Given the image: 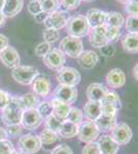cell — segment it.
<instances>
[{"instance_id":"obj_32","label":"cell","mask_w":138,"mask_h":154,"mask_svg":"<svg viewBox=\"0 0 138 154\" xmlns=\"http://www.w3.org/2000/svg\"><path fill=\"white\" fill-rule=\"evenodd\" d=\"M41 11L47 14H51L60 8L59 0H39Z\"/></svg>"},{"instance_id":"obj_17","label":"cell","mask_w":138,"mask_h":154,"mask_svg":"<svg viewBox=\"0 0 138 154\" xmlns=\"http://www.w3.org/2000/svg\"><path fill=\"white\" fill-rule=\"evenodd\" d=\"M107 12L104 11L98 8H91L87 11L85 14L87 19V22L89 24L90 28H96V27H100L105 25V21H106Z\"/></svg>"},{"instance_id":"obj_12","label":"cell","mask_w":138,"mask_h":154,"mask_svg":"<svg viewBox=\"0 0 138 154\" xmlns=\"http://www.w3.org/2000/svg\"><path fill=\"white\" fill-rule=\"evenodd\" d=\"M42 122V118L39 115L37 109H29L24 110L21 119V125L29 131H34L39 128Z\"/></svg>"},{"instance_id":"obj_1","label":"cell","mask_w":138,"mask_h":154,"mask_svg":"<svg viewBox=\"0 0 138 154\" xmlns=\"http://www.w3.org/2000/svg\"><path fill=\"white\" fill-rule=\"evenodd\" d=\"M24 108L20 101V97H11L9 103L2 110L1 119L6 125H20Z\"/></svg>"},{"instance_id":"obj_36","label":"cell","mask_w":138,"mask_h":154,"mask_svg":"<svg viewBox=\"0 0 138 154\" xmlns=\"http://www.w3.org/2000/svg\"><path fill=\"white\" fill-rule=\"evenodd\" d=\"M39 115L42 119H46L53 114V106L51 102H40L38 107H37Z\"/></svg>"},{"instance_id":"obj_43","label":"cell","mask_w":138,"mask_h":154,"mask_svg":"<svg viewBox=\"0 0 138 154\" xmlns=\"http://www.w3.org/2000/svg\"><path fill=\"white\" fill-rule=\"evenodd\" d=\"M82 154H101L97 142L88 143L82 149Z\"/></svg>"},{"instance_id":"obj_6","label":"cell","mask_w":138,"mask_h":154,"mask_svg":"<svg viewBox=\"0 0 138 154\" xmlns=\"http://www.w3.org/2000/svg\"><path fill=\"white\" fill-rule=\"evenodd\" d=\"M56 79L59 84H63L67 86H76L81 82L82 75L77 69L73 67H62L57 71Z\"/></svg>"},{"instance_id":"obj_56","label":"cell","mask_w":138,"mask_h":154,"mask_svg":"<svg viewBox=\"0 0 138 154\" xmlns=\"http://www.w3.org/2000/svg\"><path fill=\"white\" fill-rule=\"evenodd\" d=\"M82 1H85V2H93L95 0H82Z\"/></svg>"},{"instance_id":"obj_41","label":"cell","mask_w":138,"mask_h":154,"mask_svg":"<svg viewBox=\"0 0 138 154\" xmlns=\"http://www.w3.org/2000/svg\"><path fill=\"white\" fill-rule=\"evenodd\" d=\"M117 112H119V109L115 106L110 105V104L107 103H101V114L117 116Z\"/></svg>"},{"instance_id":"obj_46","label":"cell","mask_w":138,"mask_h":154,"mask_svg":"<svg viewBox=\"0 0 138 154\" xmlns=\"http://www.w3.org/2000/svg\"><path fill=\"white\" fill-rule=\"evenodd\" d=\"M23 126L20 125H7V128H6V134L9 136H12V137H17L19 135H21L23 133Z\"/></svg>"},{"instance_id":"obj_49","label":"cell","mask_w":138,"mask_h":154,"mask_svg":"<svg viewBox=\"0 0 138 154\" xmlns=\"http://www.w3.org/2000/svg\"><path fill=\"white\" fill-rule=\"evenodd\" d=\"M8 43H9L8 38H7L5 35L0 33V53H1L2 51H4L7 46H9Z\"/></svg>"},{"instance_id":"obj_52","label":"cell","mask_w":138,"mask_h":154,"mask_svg":"<svg viewBox=\"0 0 138 154\" xmlns=\"http://www.w3.org/2000/svg\"><path fill=\"white\" fill-rule=\"evenodd\" d=\"M5 19L6 18L3 16V14H2V12L0 11V28L4 26V24H5Z\"/></svg>"},{"instance_id":"obj_2","label":"cell","mask_w":138,"mask_h":154,"mask_svg":"<svg viewBox=\"0 0 138 154\" xmlns=\"http://www.w3.org/2000/svg\"><path fill=\"white\" fill-rule=\"evenodd\" d=\"M90 28L87 19L84 14H75L70 17L66 24V32L69 36L76 37V38H82L89 34Z\"/></svg>"},{"instance_id":"obj_53","label":"cell","mask_w":138,"mask_h":154,"mask_svg":"<svg viewBox=\"0 0 138 154\" xmlns=\"http://www.w3.org/2000/svg\"><path fill=\"white\" fill-rule=\"evenodd\" d=\"M133 75H134L135 79L138 80V63L134 66V68H133Z\"/></svg>"},{"instance_id":"obj_3","label":"cell","mask_w":138,"mask_h":154,"mask_svg":"<svg viewBox=\"0 0 138 154\" xmlns=\"http://www.w3.org/2000/svg\"><path fill=\"white\" fill-rule=\"evenodd\" d=\"M59 49L65 56L71 59H77L79 54L84 51V43H82L81 38L68 35L61 39L59 44Z\"/></svg>"},{"instance_id":"obj_28","label":"cell","mask_w":138,"mask_h":154,"mask_svg":"<svg viewBox=\"0 0 138 154\" xmlns=\"http://www.w3.org/2000/svg\"><path fill=\"white\" fill-rule=\"evenodd\" d=\"M125 24V17L122 14L117 11H110L107 12L106 21L105 25L110 27H117V28H122Z\"/></svg>"},{"instance_id":"obj_8","label":"cell","mask_w":138,"mask_h":154,"mask_svg":"<svg viewBox=\"0 0 138 154\" xmlns=\"http://www.w3.org/2000/svg\"><path fill=\"white\" fill-rule=\"evenodd\" d=\"M42 61L49 69L58 71L64 67L66 63V56L59 48H51V51L43 57Z\"/></svg>"},{"instance_id":"obj_58","label":"cell","mask_w":138,"mask_h":154,"mask_svg":"<svg viewBox=\"0 0 138 154\" xmlns=\"http://www.w3.org/2000/svg\"><path fill=\"white\" fill-rule=\"evenodd\" d=\"M133 1H135V2H138V0H133Z\"/></svg>"},{"instance_id":"obj_18","label":"cell","mask_w":138,"mask_h":154,"mask_svg":"<svg viewBox=\"0 0 138 154\" xmlns=\"http://www.w3.org/2000/svg\"><path fill=\"white\" fill-rule=\"evenodd\" d=\"M107 91H108V89L102 83L94 82L91 83L87 88L86 94L89 101H95L101 103L103 101V99L105 98V96H106Z\"/></svg>"},{"instance_id":"obj_25","label":"cell","mask_w":138,"mask_h":154,"mask_svg":"<svg viewBox=\"0 0 138 154\" xmlns=\"http://www.w3.org/2000/svg\"><path fill=\"white\" fill-rule=\"evenodd\" d=\"M117 116H112V115H105V114H101L99 116V118L95 121L98 130L100 131H109L114 128V125H117Z\"/></svg>"},{"instance_id":"obj_9","label":"cell","mask_w":138,"mask_h":154,"mask_svg":"<svg viewBox=\"0 0 138 154\" xmlns=\"http://www.w3.org/2000/svg\"><path fill=\"white\" fill-rule=\"evenodd\" d=\"M69 18H70L69 14L66 11L58 9L56 11L51 12V14H47L43 24L46 26V28L60 30L66 27V24L68 22Z\"/></svg>"},{"instance_id":"obj_26","label":"cell","mask_w":138,"mask_h":154,"mask_svg":"<svg viewBox=\"0 0 138 154\" xmlns=\"http://www.w3.org/2000/svg\"><path fill=\"white\" fill-rule=\"evenodd\" d=\"M58 135L64 139H71L77 135V125L68 120L62 121V125L58 131Z\"/></svg>"},{"instance_id":"obj_31","label":"cell","mask_w":138,"mask_h":154,"mask_svg":"<svg viewBox=\"0 0 138 154\" xmlns=\"http://www.w3.org/2000/svg\"><path fill=\"white\" fill-rule=\"evenodd\" d=\"M106 26V25H105ZM105 36L108 41V43H112V42L117 41L122 36V30L121 28L117 27H110L106 26V30H105Z\"/></svg>"},{"instance_id":"obj_40","label":"cell","mask_w":138,"mask_h":154,"mask_svg":"<svg viewBox=\"0 0 138 154\" xmlns=\"http://www.w3.org/2000/svg\"><path fill=\"white\" fill-rule=\"evenodd\" d=\"M51 44L47 43V42H41V43L37 44L36 48L34 49V53L37 57H42L43 58L46 54L51 51Z\"/></svg>"},{"instance_id":"obj_33","label":"cell","mask_w":138,"mask_h":154,"mask_svg":"<svg viewBox=\"0 0 138 154\" xmlns=\"http://www.w3.org/2000/svg\"><path fill=\"white\" fill-rule=\"evenodd\" d=\"M42 37H43L44 42H47V43H49V44H52L59 40L60 32H59V30H56V29L46 28L43 33H42Z\"/></svg>"},{"instance_id":"obj_11","label":"cell","mask_w":138,"mask_h":154,"mask_svg":"<svg viewBox=\"0 0 138 154\" xmlns=\"http://www.w3.org/2000/svg\"><path fill=\"white\" fill-rule=\"evenodd\" d=\"M111 138L119 145H126L131 141L133 131L129 125L126 123H117L111 131Z\"/></svg>"},{"instance_id":"obj_57","label":"cell","mask_w":138,"mask_h":154,"mask_svg":"<svg viewBox=\"0 0 138 154\" xmlns=\"http://www.w3.org/2000/svg\"><path fill=\"white\" fill-rule=\"evenodd\" d=\"M119 1H121L122 3H126V2L128 1V0H119Z\"/></svg>"},{"instance_id":"obj_5","label":"cell","mask_w":138,"mask_h":154,"mask_svg":"<svg viewBox=\"0 0 138 154\" xmlns=\"http://www.w3.org/2000/svg\"><path fill=\"white\" fill-rule=\"evenodd\" d=\"M100 131L98 130L96 123L91 120L82 121L77 125V138L82 143L95 142L97 138H99Z\"/></svg>"},{"instance_id":"obj_42","label":"cell","mask_w":138,"mask_h":154,"mask_svg":"<svg viewBox=\"0 0 138 154\" xmlns=\"http://www.w3.org/2000/svg\"><path fill=\"white\" fill-rule=\"evenodd\" d=\"M14 150L12 143L7 139L0 141V154H11Z\"/></svg>"},{"instance_id":"obj_54","label":"cell","mask_w":138,"mask_h":154,"mask_svg":"<svg viewBox=\"0 0 138 154\" xmlns=\"http://www.w3.org/2000/svg\"><path fill=\"white\" fill-rule=\"evenodd\" d=\"M3 4H4V0H0V11H2V7H3Z\"/></svg>"},{"instance_id":"obj_45","label":"cell","mask_w":138,"mask_h":154,"mask_svg":"<svg viewBox=\"0 0 138 154\" xmlns=\"http://www.w3.org/2000/svg\"><path fill=\"white\" fill-rule=\"evenodd\" d=\"M28 11L32 16H36L37 14L41 12V6L39 3V0H31L28 4Z\"/></svg>"},{"instance_id":"obj_34","label":"cell","mask_w":138,"mask_h":154,"mask_svg":"<svg viewBox=\"0 0 138 154\" xmlns=\"http://www.w3.org/2000/svg\"><path fill=\"white\" fill-rule=\"evenodd\" d=\"M124 26L128 33L138 34V16H128L125 19Z\"/></svg>"},{"instance_id":"obj_51","label":"cell","mask_w":138,"mask_h":154,"mask_svg":"<svg viewBox=\"0 0 138 154\" xmlns=\"http://www.w3.org/2000/svg\"><path fill=\"white\" fill-rule=\"evenodd\" d=\"M7 137V134H6V131L4 130V128H2L1 126H0V141L4 140V139H6Z\"/></svg>"},{"instance_id":"obj_4","label":"cell","mask_w":138,"mask_h":154,"mask_svg":"<svg viewBox=\"0 0 138 154\" xmlns=\"http://www.w3.org/2000/svg\"><path fill=\"white\" fill-rule=\"evenodd\" d=\"M39 75V71L33 66L19 65L11 70V77L18 83L23 85H29Z\"/></svg>"},{"instance_id":"obj_30","label":"cell","mask_w":138,"mask_h":154,"mask_svg":"<svg viewBox=\"0 0 138 154\" xmlns=\"http://www.w3.org/2000/svg\"><path fill=\"white\" fill-rule=\"evenodd\" d=\"M82 119H84V113H82V111L81 109L75 108V107H71L69 110L68 115H67L66 120H68L70 122L79 125V123H82V121H84Z\"/></svg>"},{"instance_id":"obj_37","label":"cell","mask_w":138,"mask_h":154,"mask_svg":"<svg viewBox=\"0 0 138 154\" xmlns=\"http://www.w3.org/2000/svg\"><path fill=\"white\" fill-rule=\"evenodd\" d=\"M61 125H62V120H60L59 118H57L56 116L53 115V114L51 116H49L47 118H46V128L51 130L57 134Z\"/></svg>"},{"instance_id":"obj_27","label":"cell","mask_w":138,"mask_h":154,"mask_svg":"<svg viewBox=\"0 0 138 154\" xmlns=\"http://www.w3.org/2000/svg\"><path fill=\"white\" fill-rule=\"evenodd\" d=\"M20 101L23 106L24 110H29V109H37L39 105V98L34 93H27L20 97Z\"/></svg>"},{"instance_id":"obj_13","label":"cell","mask_w":138,"mask_h":154,"mask_svg":"<svg viewBox=\"0 0 138 154\" xmlns=\"http://www.w3.org/2000/svg\"><path fill=\"white\" fill-rule=\"evenodd\" d=\"M105 30H106V26L96 27V28H92L89 32V42L90 44L95 48H101L102 46L106 45L108 43L105 36Z\"/></svg>"},{"instance_id":"obj_14","label":"cell","mask_w":138,"mask_h":154,"mask_svg":"<svg viewBox=\"0 0 138 154\" xmlns=\"http://www.w3.org/2000/svg\"><path fill=\"white\" fill-rule=\"evenodd\" d=\"M105 81L110 88H121L126 83V75L122 69L114 68L106 74Z\"/></svg>"},{"instance_id":"obj_10","label":"cell","mask_w":138,"mask_h":154,"mask_svg":"<svg viewBox=\"0 0 138 154\" xmlns=\"http://www.w3.org/2000/svg\"><path fill=\"white\" fill-rule=\"evenodd\" d=\"M77 95V89L74 86H67L63 84H59L54 91V98L67 105L73 104L76 101Z\"/></svg>"},{"instance_id":"obj_19","label":"cell","mask_w":138,"mask_h":154,"mask_svg":"<svg viewBox=\"0 0 138 154\" xmlns=\"http://www.w3.org/2000/svg\"><path fill=\"white\" fill-rule=\"evenodd\" d=\"M99 62V56L96 51H84L77 58V63L85 70H91Z\"/></svg>"},{"instance_id":"obj_20","label":"cell","mask_w":138,"mask_h":154,"mask_svg":"<svg viewBox=\"0 0 138 154\" xmlns=\"http://www.w3.org/2000/svg\"><path fill=\"white\" fill-rule=\"evenodd\" d=\"M97 144L99 146L101 154H117L120 149V145L111 138L110 135L101 136Z\"/></svg>"},{"instance_id":"obj_44","label":"cell","mask_w":138,"mask_h":154,"mask_svg":"<svg viewBox=\"0 0 138 154\" xmlns=\"http://www.w3.org/2000/svg\"><path fill=\"white\" fill-rule=\"evenodd\" d=\"M51 154H73L72 149L66 144H60L51 151Z\"/></svg>"},{"instance_id":"obj_38","label":"cell","mask_w":138,"mask_h":154,"mask_svg":"<svg viewBox=\"0 0 138 154\" xmlns=\"http://www.w3.org/2000/svg\"><path fill=\"white\" fill-rule=\"evenodd\" d=\"M60 2V6H62V8L64 11H73L76 9L79 6L82 0H59Z\"/></svg>"},{"instance_id":"obj_16","label":"cell","mask_w":138,"mask_h":154,"mask_svg":"<svg viewBox=\"0 0 138 154\" xmlns=\"http://www.w3.org/2000/svg\"><path fill=\"white\" fill-rule=\"evenodd\" d=\"M31 84H32V89H33L34 94L36 96L46 98L51 93L52 84L50 79L47 76L38 75Z\"/></svg>"},{"instance_id":"obj_21","label":"cell","mask_w":138,"mask_h":154,"mask_svg":"<svg viewBox=\"0 0 138 154\" xmlns=\"http://www.w3.org/2000/svg\"><path fill=\"white\" fill-rule=\"evenodd\" d=\"M24 0H4V4L1 12L5 18H14L22 11Z\"/></svg>"},{"instance_id":"obj_47","label":"cell","mask_w":138,"mask_h":154,"mask_svg":"<svg viewBox=\"0 0 138 154\" xmlns=\"http://www.w3.org/2000/svg\"><path fill=\"white\" fill-rule=\"evenodd\" d=\"M11 95L7 91L0 89V110H3L11 101Z\"/></svg>"},{"instance_id":"obj_55","label":"cell","mask_w":138,"mask_h":154,"mask_svg":"<svg viewBox=\"0 0 138 154\" xmlns=\"http://www.w3.org/2000/svg\"><path fill=\"white\" fill-rule=\"evenodd\" d=\"M11 154H22V153H21V152H20V151H17V150H14V151H12V152H11Z\"/></svg>"},{"instance_id":"obj_35","label":"cell","mask_w":138,"mask_h":154,"mask_svg":"<svg viewBox=\"0 0 138 154\" xmlns=\"http://www.w3.org/2000/svg\"><path fill=\"white\" fill-rule=\"evenodd\" d=\"M101 103H107V104H110V105H114L117 107V109H121L122 107V102H121V99H120V96L117 95V93L114 91H107L106 96L105 98L103 99V101Z\"/></svg>"},{"instance_id":"obj_15","label":"cell","mask_w":138,"mask_h":154,"mask_svg":"<svg viewBox=\"0 0 138 154\" xmlns=\"http://www.w3.org/2000/svg\"><path fill=\"white\" fill-rule=\"evenodd\" d=\"M0 60L4 66L11 69L19 66L20 62H21L19 51L12 46H7L4 51L0 53Z\"/></svg>"},{"instance_id":"obj_29","label":"cell","mask_w":138,"mask_h":154,"mask_svg":"<svg viewBox=\"0 0 138 154\" xmlns=\"http://www.w3.org/2000/svg\"><path fill=\"white\" fill-rule=\"evenodd\" d=\"M39 138H40V141L42 144H44V145H52V144L56 143L57 141L59 140V135L51 130L44 128V130L39 134Z\"/></svg>"},{"instance_id":"obj_24","label":"cell","mask_w":138,"mask_h":154,"mask_svg":"<svg viewBox=\"0 0 138 154\" xmlns=\"http://www.w3.org/2000/svg\"><path fill=\"white\" fill-rule=\"evenodd\" d=\"M122 46L125 51L130 54L138 53V34L127 33L122 37Z\"/></svg>"},{"instance_id":"obj_39","label":"cell","mask_w":138,"mask_h":154,"mask_svg":"<svg viewBox=\"0 0 138 154\" xmlns=\"http://www.w3.org/2000/svg\"><path fill=\"white\" fill-rule=\"evenodd\" d=\"M124 9L128 16H138V2L128 0L126 3H124Z\"/></svg>"},{"instance_id":"obj_7","label":"cell","mask_w":138,"mask_h":154,"mask_svg":"<svg viewBox=\"0 0 138 154\" xmlns=\"http://www.w3.org/2000/svg\"><path fill=\"white\" fill-rule=\"evenodd\" d=\"M42 143L37 135H24L18 141L19 151L22 154H35L41 149Z\"/></svg>"},{"instance_id":"obj_22","label":"cell","mask_w":138,"mask_h":154,"mask_svg":"<svg viewBox=\"0 0 138 154\" xmlns=\"http://www.w3.org/2000/svg\"><path fill=\"white\" fill-rule=\"evenodd\" d=\"M82 113L88 120L95 122L101 115V103L95 101H88L84 107Z\"/></svg>"},{"instance_id":"obj_48","label":"cell","mask_w":138,"mask_h":154,"mask_svg":"<svg viewBox=\"0 0 138 154\" xmlns=\"http://www.w3.org/2000/svg\"><path fill=\"white\" fill-rule=\"evenodd\" d=\"M100 51H101V54H103L104 57H112L115 53V48L111 43H107L106 45L102 46L100 48Z\"/></svg>"},{"instance_id":"obj_23","label":"cell","mask_w":138,"mask_h":154,"mask_svg":"<svg viewBox=\"0 0 138 154\" xmlns=\"http://www.w3.org/2000/svg\"><path fill=\"white\" fill-rule=\"evenodd\" d=\"M51 104L53 106V115H55L57 118H59L60 120L64 121L66 120L67 115L69 113L70 110V105H67V104L63 103V102L57 100V99L53 98L51 101Z\"/></svg>"},{"instance_id":"obj_50","label":"cell","mask_w":138,"mask_h":154,"mask_svg":"<svg viewBox=\"0 0 138 154\" xmlns=\"http://www.w3.org/2000/svg\"><path fill=\"white\" fill-rule=\"evenodd\" d=\"M47 14H49L41 11V12H39V14H37L36 16H34V19H35V21H36V23H39V24L44 23V21H46Z\"/></svg>"}]
</instances>
